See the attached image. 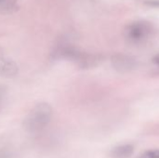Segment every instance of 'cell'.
<instances>
[{
	"instance_id": "6da1fadb",
	"label": "cell",
	"mask_w": 159,
	"mask_h": 158,
	"mask_svg": "<svg viewBox=\"0 0 159 158\" xmlns=\"http://www.w3.org/2000/svg\"><path fill=\"white\" fill-rule=\"evenodd\" d=\"M52 116V109L49 104L41 102L36 104L26 115L23 121V128L28 132H38L44 129L49 123Z\"/></svg>"
},
{
	"instance_id": "7a4b0ae2",
	"label": "cell",
	"mask_w": 159,
	"mask_h": 158,
	"mask_svg": "<svg viewBox=\"0 0 159 158\" xmlns=\"http://www.w3.org/2000/svg\"><path fill=\"white\" fill-rule=\"evenodd\" d=\"M153 31L152 25L147 21H136L129 25L126 30V37L131 43H142L146 40Z\"/></svg>"
},
{
	"instance_id": "3957f363",
	"label": "cell",
	"mask_w": 159,
	"mask_h": 158,
	"mask_svg": "<svg viewBox=\"0 0 159 158\" xmlns=\"http://www.w3.org/2000/svg\"><path fill=\"white\" fill-rule=\"evenodd\" d=\"M18 74V66L16 62L4 55L3 52L0 51V76L12 78Z\"/></svg>"
},
{
	"instance_id": "277c9868",
	"label": "cell",
	"mask_w": 159,
	"mask_h": 158,
	"mask_svg": "<svg viewBox=\"0 0 159 158\" xmlns=\"http://www.w3.org/2000/svg\"><path fill=\"white\" fill-rule=\"evenodd\" d=\"M133 146L130 144H123L115 147L111 151L113 158H129L133 154Z\"/></svg>"
},
{
	"instance_id": "5b68a950",
	"label": "cell",
	"mask_w": 159,
	"mask_h": 158,
	"mask_svg": "<svg viewBox=\"0 0 159 158\" xmlns=\"http://www.w3.org/2000/svg\"><path fill=\"white\" fill-rule=\"evenodd\" d=\"M113 64L115 65V67L116 69H119L120 71L123 70H129V68L133 67V63L132 61H130V59L129 57L126 56H116L115 58H113Z\"/></svg>"
},
{
	"instance_id": "8992f818",
	"label": "cell",
	"mask_w": 159,
	"mask_h": 158,
	"mask_svg": "<svg viewBox=\"0 0 159 158\" xmlns=\"http://www.w3.org/2000/svg\"><path fill=\"white\" fill-rule=\"evenodd\" d=\"M18 9L16 0H0V13L9 14Z\"/></svg>"
},
{
	"instance_id": "52a82bcc",
	"label": "cell",
	"mask_w": 159,
	"mask_h": 158,
	"mask_svg": "<svg viewBox=\"0 0 159 158\" xmlns=\"http://www.w3.org/2000/svg\"><path fill=\"white\" fill-rule=\"evenodd\" d=\"M139 158H159V150H149L143 154Z\"/></svg>"
},
{
	"instance_id": "ba28073f",
	"label": "cell",
	"mask_w": 159,
	"mask_h": 158,
	"mask_svg": "<svg viewBox=\"0 0 159 158\" xmlns=\"http://www.w3.org/2000/svg\"><path fill=\"white\" fill-rule=\"evenodd\" d=\"M6 96V88L2 86H0V106L4 101V98Z\"/></svg>"
},
{
	"instance_id": "9c48e42d",
	"label": "cell",
	"mask_w": 159,
	"mask_h": 158,
	"mask_svg": "<svg viewBox=\"0 0 159 158\" xmlns=\"http://www.w3.org/2000/svg\"><path fill=\"white\" fill-rule=\"evenodd\" d=\"M145 4L153 7H159V0H151V1H146Z\"/></svg>"
},
{
	"instance_id": "30bf717a",
	"label": "cell",
	"mask_w": 159,
	"mask_h": 158,
	"mask_svg": "<svg viewBox=\"0 0 159 158\" xmlns=\"http://www.w3.org/2000/svg\"><path fill=\"white\" fill-rule=\"evenodd\" d=\"M154 62L157 63V64H159V55L157 56L156 58H154Z\"/></svg>"
}]
</instances>
